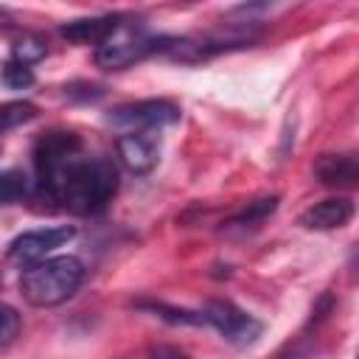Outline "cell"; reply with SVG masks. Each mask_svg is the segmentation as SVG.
I'll use <instances>...</instances> for the list:
<instances>
[{
    "instance_id": "1",
    "label": "cell",
    "mask_w": 359,
    "mask_h": 359,
    "mask_svg": "<svg viewBox=\"0 0 359 359\" xmlns=\"http://www.w3.org/2000/svg\"><path fill=\"white\" fill-rule=\"evenodd\" d=\"M34 196L73 216L101 213L118 191V168L104 154H90L76 132H45L34 146Z\"/></svg>"
},
{
    "instance_id": "2",
    "label": "cell",
    "mask_w": 359,
    "mask_h": 359,
    "mask_svg": "<svg viewBox=\"0 0 359 359\" xmlns=\"http://www.w3.org/2000/svg\"><path fill=\"white\" fill-rule=\"evenodd\" d=\"M84 280V264L76 255H56L31 264L20 275V292L31 306L48 309L70 300Z\"/></svg>"
},
{
    "instance_id": "3",
    "label": "cell",
    "mask_w": 359,
    "mask_h": 359,
    "mask_svg": "<svg viewBox=\"0 0 359 359\" xmlns=\"http://www.w3.org/2000/svg\"><path fill=\"white\" fill-rule=\"evenodd\" d=\"M163 48V36H151L143 31V25L135 22H118V28L95 45V65L104 70H123L149 53H157Z\"/></svg>"
},
{
    "instance_id": "4",
    "label": "cell",
    "mask_w": 359,
    "mask_h": 359,
    "mask_svg": "<svg viewBox=\"0 0 359 359\" xmlns=\"http://www.w3.org/2000/svg\"><path fill=\"white\" fill-rule=\"evenodd\" d=\"M202 317H205V325H213L236 348L252 345L261 337V331H264L261 320H255L252 314L241 311L230 300H208L205 309H202Z\"/></svg>"
},
{
    "instance_id": "5",
    "label": "cell",
    "mask_w": 359,
    "mask_h": 359,
    "mask_svg": "<svg viewBox=\"0 0 359 359\" xmlns=\"http://www.w3.org/2000/svg\"><path fill=\"white\" fill-rule=\"evenodd\" d=\"M107 121L121 129H160L180 121V107L165 98H146V101H129L118 104L107 112Z\"/></svg>"
},
{
    "instance_id": "6",
    "label": "cell",
    "mask_w": 359,
    "mask_h": 359,
    "mask_svg": "<svg viewBox=\"0 0 359 359\" xmlns=\"http://www.w3.org/2000/svg\"><path fill=\"white\" fill-rule=\"evenodd\" d=\"M76 236V227L73 224H59V227H42V230H28L22 236H17L8 250H6V258L14 261V264H39L45 261L48 252H53L56 247H65L70 238Z\"/></svg>"
},
{
    "instance_id": "7",
    "label": "cell",
    "mask_w": 359,
    "mask_h": 359,
    "mask_svg": "<svg viewBox=\"0 0 359 359\" xmlns=\"http://www.w3.org/2000/svg\"><path fill=\"white\" fill-rule=\"evenodd\" d=\"M356 208L348 196H331L323 199L317 205H311L309 210L300 213V224L306 230H334V227H345L353 219Z\"/></svg>"
},
{
    "instance_id": "8",
    "label": "cell",
    "mask_w": 359,
    "mask_h": 359,
    "mask_svg": "<svg viewBox=\"0 0 359 359\" xmlns=\"http://www.w3.org/2000/svg\"><path fill=\"white\" fill-rule=\"evenodd\" d=\"M118 157L121 163L132 171V174H149L157 165V143L140 132H126L115 140Z\"/></svg>"
},
{
    "instance_id": "9",
    "label": "cell",
    "mask_w": 359,
    "mask_h": 359,
    "mask_svg": "<svg viewBox=\"0 0 359 359\" xmlns=\"http://www.w3.org/2000/svg\"><path fill=\"white\" fill-rule=\"evenodd\" d=\"M314 177L328 188H356L359 163L353 154H320L314 163Z\"/></svg>"
},
{
    "instance_id": "10",
    "label": "cell",
    "mask_w": 359,
    "mask_h": 359,
    "mask_svg": "<svg viewBox=\"0 0 359 359\" xmlns=\"http://www.w3.org/2000/svg\"><path fill=\"white\" fill-rule=\"evenodd\" d=\"M123 17L118 14H104V17H84V20H70L65 25H59V34L70 42H93L101 45L121 22Z\"/></svg>"
},
{
    "instance_id": "11",
    "label": "cell",
    "mask_w": 359,
    "mask_h": 359,
    "mask_svg": "<svg viewBox=\"0 0 359 359\" xmlns=\"http://www.w3.org/2000/svg\"><path fill=\"white\" fill-rule=\"evenodd\" d=\"M278 202H280L278 196H264V199L250 202L241 213H236V216H230V219L224 222V230H247V227H258L266 216L275 213Z\"/></svg>"
},
{
    "instance_id": "12",
    "label": "cell",
    "mask_w": 359,
    "mask_h": 359,
    "mask_svg": "<svg viewBox=\"0 0 359 359\" xmlns=\"http://www.w3.org/2000/svg\"><path fill=\"white\" fill-rule=\"evenodd\" d=\"M36 115H39V109L31 101H6V104H0V135L34 121Z\"/></svg>"
},
{
    "instance_id": "13",
    "label": "cell",
    "mask_w": 359,
    "mask_h": 359,
    "mask_svg": "<svg viewBox=\"0 0 359 359\" xmlns=\"http://www.w3.org/2000/svg\"><path fill=\"white\" fill-rule=\"evenodd\" d=\"M28 194H31L28 177L20 168L0 171V205H14V202L25 199Z\"/></svg>"
},
{
    "instance_id": "14",
    "label": "cell",
    "mask_w": 359,
    "mask_h": 359,
    "mask_svg": "<svg viewBox=\"0 0 359 359\" xmlns=\"http://www.w3.org/2000/svg\"><path fill=\"white\" fill-rule=\"evenodd\" d=\"M42 56H45V39L36 36V34H22V36L11 45V59L20 62V65H25V67L36 65Z\"/></svg>"
},
{
    "instance_id": "15",
    "label": "cell",
    "mask_w": 359,
    "mask_h": 359,
    "mask_svg": "<svg viewBox=\"0 0 359 359\" xmlns=\"http://www.w3.org/2000/svg\"><path fill=\"white\" fill-rule=\"evenodd\" d=\"M137 309H146V311H151L154 317L168 320V323H182V325H205L202 311L174 309V306H165V303H137Z\"/></svg>"
},
{
    "instance_id": "16",
    "label": "cell",
    "mask_w": 359,
    "mask_h": 359,
    "mask_svg": "<svg viewBox=\"0 0 359 359\" xmlns=\"http://www.w3.org/2000/svg\"><path fill=\"white\" fill-rule=\"evenodd\" d=\"M0 81L8 90H25V87L34 84V70L25 67V65H20V62H14V59H8L3 65V70H0Z\"/></svg>"
},
{
    "instance_id": "17",
    "label": "cell",
    "mask_w": 359,
    "mask_h": 359,
    "mask_svg": "<svg viewBox=\"0 0 359 359\" xmlns=\"http://www.w3.org/2000/svg\"><path fill=\"white\" fill-rule=\"evenodd\" d=\"M17 334H20V314L11 306H0V345L14 342Z\"/></svg>"
},
{
    "instance_id": "18",
    "label": "cell",
    "mask_w": 359,
    "mask_h": 359,
    "mask_svg": "<svg viewBox=\"0 0 359 359\" xmlns=\"http://www.w3.org/2000/svg\"><path fill=\"white\" fill-rule=\"evenodd\" d=\"M65 95L70 101H98L104 95V87L101 84H93V81H76V84H67L65 87Z\"/></svg>"
},
{
    "instance_id": "19",
    "label": "cell",
    "mask_w": 359,
    "mask_h": 359,
    "mask_svg": "<svg viewBox=\"0 0 359 359\" xmlns=\"http://www.w3.org/2000/svg\"><path fill=\"white\" fill-rule=\"evenodd\" d=\"M149 356L151 359H191L188 353H182L180 348H171V345H157L149 351Z\"/></svg>"
},
{
    "instance_id": "20",
    "label": "cell",
    "mask_w": 359,
    "mask_h": 359,
    "mask_svg": "<svg viewBox=\"0 0 359 359\" xmlns=\"http://www.w3.org/2000/svg\"><path fill=\"white\" fill-rule=\"evenodd\" d=\"M6 25H11V14L6 8H0V28H6Z\"/></svg>"
},
{
    "instance_id": "21",
    "label": "cell",
    "mask_w": 359,
    "mask_h": 359,
    "mask_svg": "<svg viewBox=\"0 0 359 359\" xmlns=\"http://www.w3.org/2000/svg\"><path fill=\"white\" fill-rule=\"evenodd\" d=\"M283 359H306L303 353H289V356H283Z\"/></svg>"
}]
</instances>
